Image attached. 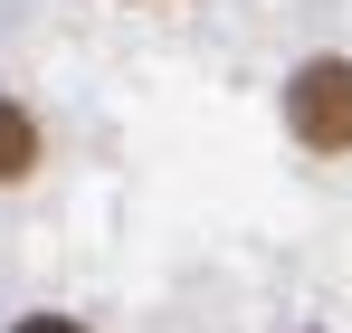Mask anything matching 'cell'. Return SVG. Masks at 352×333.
Here are the masks:
<instances>
[{"instance_id": "cell-2", "label": "cell", "mask_w": 352, "mask_h": 333, "mask_svg": "<svg viewBox=\"0 0 352 333\" xmlns=\"http://www.w3.org/2000/svg\"><path fill=\"white\" fill-rule=\"evenodd\" d=\"M29 171H38V124H29V105L0 96V181H29Z\"/></svg>"}, {"instance_id": "cell-3", "label": "cell", "mask_w": 352, "mask_h": 333, "mask_svg": "<svg viewBox=\"0 0 352 333\" xmlns=\"http://www.w3.org/2000/svg\"><path fill=\"white\" fill-rule=\"evenodd\" d=\"M10 333H86V324H76V314H19Z\"/></svg>"}, {"instance_id": "cell-1", "label": "cell", "mask_w": 352, "mask_h": 333, "mask_svg": "<svg viewBox=\"0 0 352 333\" xmlns=\"http://www.w3.org/2000/svg\"><path fill=\"white\" fill-rule=\"evenodd\" d=\"M286 124L305 153H352V57H305L286 76Z\"/></svg>"}]
</instances>
